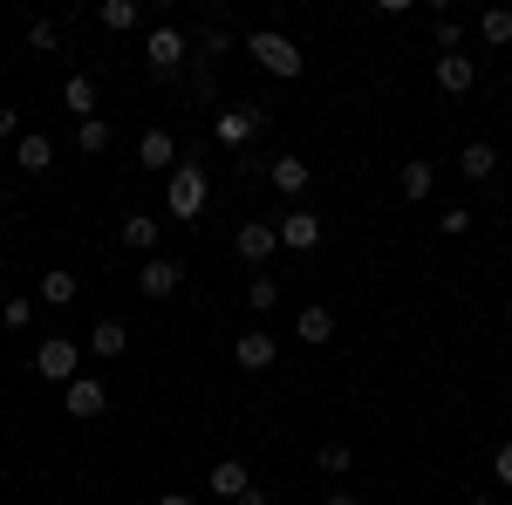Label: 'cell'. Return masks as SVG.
<instances>
[{
  "label": "cell",
  "mask_w": 512,
  "mask_h": 505,
  "mask_svg": "<svg viewBox=\"0 0 512 505\" xmlns=\"http://www.w3.org/2000/svg\"><path fill=\"white\" fill-rule=\"evenodd\" d=\"M0 321H7V328H35V301H28V294H14V301L0 308Z\"/></svg>",
  "instance_id": "cell-30"
},
{
  "label": "cell",
  "mask_w": 512,
  "mask_h": 505,
  "mask_svg": "<svg viewBox=\"0 0 512 505\" xmlns=\"http://www.w3.org/2000/svg\"><path fill=\"white\" fill-rule=\"evenodd\" d=\"M96 21H103L110 35H130V28L144 21V0H103V7H96Z\"/></svg>",
  "instance_id": "cell-20"
},
{
  "label": "cell",
  "mask_w": 512,
  "mask_h": 505,
  "mask_svg": "<svg viewBox=\"0 0 512 505\" xmlns=\"http://www.w3.org/2000/svg\"><path fill=\"white\" fill-rule=\"evenodd\" d=\"M219 505H226V499H219Z\"/></svg>",
  "instance_id": "cell-40"
},
{
  "label": "cell",
  "mask_w": 512,
  "mask_h": 505,
  "mask_svg": "<svg viewBox=\"0 0 512 505\" xmlns=\"http://www.w3.org/2000/svg\"><path fill=\"white\" fill-rule=\"evenodd\" d=\"M280 246H287V253H315L321 246V212H301V205H294V212L280 219Z\"/></svg>",
  "instance_id": "cell-12"
},
{
  "label": "cell",
  "mask_w": 512,
  "mask_h": 505,
  "mask_svg": "<svg viewBox=\"0 0 512 505\" xmlns=\"http://www.w3.org/2000/svg\"><path fill=\"white\" fill-rule=\"evenodd\" d=\"M506 321H512V301H506Z\"/></svg>",
  "instance_id": "cell-38"
},
{
  "label": "cell",
  "mask_w": 512,
  "mask_h": 505,
  "mask_svg": "<svg viewBox=\"0 0 512 505\" xmlns=\"http://www.w3.org/2000/svg\"><path fill=\"white\" fill-rule=\"evenodd\" d=\"M246 55H253V62L267 69V76H280V82L301 76V48L280 35V28H253V35H246Z\"/></svg>",
  "instance_id": "cell-1"
},
{
  "label": "cell",
  "mask_w": 512,
  "mask_h": 505,
  "mask_svg": "<svg viewBox=\"0 0 512 505\" xmlns=\"http://www.w3.org/2000/svg\"><path fill=\"white\" fill-rule=\"evenodd\" d=\"M458 178H472V185H492V178H499V151H492L485 137H472V144L458 151Z\"/></svg>",
  "instance_id": "cell-13"
},
{
  "label": "cell",
  "mask_w": 512,
  "mask_h": 505,
  "mask_svg": "<svg viewBox=\"0 0 512 505\" xmlns=\"http://www.w3.org/2000/svg\"><path fill=\"white\" fill-rule=\"evenodd\" d=\"M21 130V117H14V103H0V137H14Z\"/></svg>",
  "instance_id": "cell-33"
},
{
  "label": "cell",
  "mask_w": 512,
  "mask_h": 505,
  "mask_svg": "<svg viewBox=\"0 0 512 505\" xmlns=\"http://www.w3.org/2000/svg\"><path fill=\"white\" fill-rule=\"evenodd\" d=\"M14 164H21L28 178H41V171L55 164V137H41V130H21V144H14Z\"/></svg>",
  "instance_id": "cell-16"
},
{
  "label": "cell",
  "mask_w": 512,
  "mask_h": 505,
  "mask_svg": "<svg viewBox=\"0 0 512 505\" xmlns=\"http://www.w3.org/2000/svg\"><path fill=\"white\" fill-rule=\"evenodd\" d=\"M55 41H62V21H35L28 28V48H55Z\"/></svg>",
  "instance_id": "cell-31"
},
{
  "label": "cell",
  "mask_w": 512,
  "mask_h": 505,
  "mask_svg": "<svg viewBox=\"0 0 512 505\" xmlns=\"http://www.w3.org/2000/svg\"><path fill=\"white\" fill-rule=\"evenodd\" d=\"M492 471H499V485H512V444H499V451H492Z\"/></svg>",
  "instance_id": "cell-32"
},
{
  "label": "cell",
  "mask_w": 512,
  "mask_h": 505,
  "mask_svg": "<svg viewBox=\"0 0 512 505\" xmlns=\"http://www.w3.org/2000/svg\"><path fill=\"white\" fill-rule=\"evenodd\" d=\"M62 110H69L76 123H89V117H96V76H82V69H76V76L62 82Z\"/></svg>",
  "instance_id": "cell-17"
},
{
  "label": "cell",
  "mask_w": 512,
  "mask_h": 505,
  "mask_svg": "<svg viewBox=\"0 0 512 505\" xmlns=\"http://www.w3.org/2000/svg\"><path fill=\"white\" fill-rule=\"evenodd\" d=\"M478 35L492 41V48H506L512 41V7H485V14H478Z\"/></svg>",
  "instance_id": "cell-26"
},
{
  "label": "cell",
  "mask_w": 512,
  "mask_h": 505,
  "mask_svg": "<svg viewBox=\"0 0 512 505\" xmlns=\"http://www.w3.org/2000/svg\"><path fill=\"white\" fill-rule=\"evenodd\" d=\"M137 164H144V171H164V178H171V171H178V137H171L164 123H151V130L137 137Z\"/></svg>",
  "instance_id": "cell-9"
},
{
  "label": "cell",
  "mask_w": 512,
  "mask_h": 505,
  "mask_svg": "<svg viewBox=\"0 0 512 505\" xmlns=\"http://www.w3.org/2000/svg\"><path fill=\"white\" fill-rule=\"evenodd\" d=\"M76 287H82V280H76L69 267H48V273H41V287H35V294L48 301V308H69V301H76Z\"/></svg>",
  "instance_id": "cell-22"
},
{
  "label": "cell",
  "mask_w": 512,
  "mask_h": 505,
  "mask_svg": "<svg viewBox=\"0 0 512 505\" xmlns=\"http://www.w3.org/2000/svg\"><path fill=\"white\" fill-rule=\"evenodd\" d=\"M62 410H69L76 424H89V417H103V410H110V383H96V376H76V383L62 389Z\"/></svg>",
  "instance_id": "cell-7"
},
{
  "label": "cell",
  "mask_w": 512,
  "mask_h": 505,
  "mask_svg": "<svg viewBox=\"0 0 512 505\" xmlns=\"http://www.w3.org/2000/svg\"><path fill=\"white\" fill-rule=\"evenodd\" d=\"M472 226H478L472 205H444V212H437V233H444V239H465Z\"/></svg>",
  "instance_id": "cell-27"
},
{
  "label": "cell",
  "mask_w": 512,
  "mask_h": 505,
  "mask_svg": "<svg viewBox=\"0 0 512 505\" xmlns=\"http://www.w3.org/2000/svg\"><path fill=\"white\" fill-rule=\"evenodd\" d=\"M308 178H315V171H308V164H301V157L287 151V157H274V164H267V185H274L280 198H301L308 192Z\"/></svg>",
  "instance_id": "cell-15"
},
{
  "label": "cell",
  "mask_w": 512,
  "mask_h": 505,
  "mask_svg": "<svg viewBox=\"0 0 512 505\" xmlns=\"http://www.w3.org/2000/svg\"><path fill=\"white\" fill-rule=\"evenodd\" d=\"M431 76H437V89H444V96H472L478 62H472V55H437V62H431Z\"/></svg>",
  "instance_id": "cell-11"
},
{
  "label": "cell",
  "mask_w": 512,
  "mask_h": 505,
  "mask_svg": "<svg viewBox=\"0 0 512 505\" xmlns=\"http://www.w3.org/2000/svg\"><path fill=\"white\" fill-rule=\"evenodd\" d=\"M233 362L246 369V376H260V369H274V362H280V342L267 335V328H239V342H233Z\"/></svg>",
  "instance_id": "cell-6"
},
{
  "label": "cell",
  "mask_w": 512,
  "mask_h": 505,
  "mask_svg": "<svg viewBox=\"0 0 512 505\" xmlns=\"http://www.w3.org/2000/svg\"><path fill=\"white\" fill-rule=\"evenodd\" d=\"M110 144H117V137H110V123H103V117L76 123V151H82V157H103V151H110Z\"/></svg>",
  "instance_id": "cell-25"
},
{
  "label": "cell",
  "mask_w": 512,
  "mask_h": 505,
  "mask_svg": "<svg viewBox=\"0 0 512 505\" xmlns=\"http://www.w3.org/2000/svg\"><path fill=\"white\" fill-rule=\"evenodd\" d=\"M294 335H301L308 349H328V342H335V314L328 308H301L294 314Z\"/></svg>",
  "instance_id": "cell-19"
},
{
  "label": "cell",
  "mask_w": 512,
  "mask_h": 505,
  "mask_svg": "<svg viewBox=\"0 0 512 505\" xmlns=\"http://www.w3.org/2000/svg\"><path fill=\"white\" fill-rule=\"evenodd\" d=\"M246 308H253V314H274L280 308V280H274V273H253V280H246Z\"/></svg>",
  "instance_id": "cell-24"
},
{
  "label": "cell",
  "mask_w": 512,
  "mask_h": 505,
  "mask_svg": "<svg viewBox=\"0 0 512 505\" xmlns=\"http://www.w3.org/2000/svg\"><path fill=\"white\" fill-rule=\"evenodd\" d=\"M465 505H499V499H492V492H478V499H465Z\"/></svg>",
  "instance_id": "cell-37"
},
{
  "label": "cell",
  "mask_w": 512,
  "mask_h": 505,
  "mask_svg": "<svg viewBox=\"0 0 512 505\" xmlns=\"http://www.w3.org/2000/svg\"><path fill=\"white\" fill-rule=\"evenodd\" d=\"M0 267H7V253H0Z\"/></svg>",
  "instance_id": "cell-39"
},
{
  "label": "cell",
  "mask_w": 512,
  "mask_h": 505,
  "mask_svg": "<svg viewBox=\"0 0 512 505\" xmlns=\"http://www.w3.org/2000/svg\"><path fill=\"white\" fill-rule=\"evenodd\" d=\"M205 485H212V492H219V499H226V505H239V499H246V492H253V471L239 465V458H219Z\"/></svg>",
  "instance_id": "cell-14"
},
{
  "label": "cell",
  "mask_w": 512,
  "mask_h": 505,
  "mask_svg": "<svg viewBox=\"0 0 512 505\" xmlns=\"http://www.w3.org/2000/svg\"><path fill=\"white\" fill-rule=\"evenodd\" d=\"M205 198H212L205 171H198V164H178V171H171V185H164V205H171V219H198V212H205Z\"/></svg>",
  "instance_id": "cell-2"
},
{
  "label": "cell",
  "mask_w": 512,
  "mask_h": 505,
  "mask_svg": "<svg viewBox=\"0 0 512 505\" xmlns=\"http://www.w3.org/2000/svg\"><path fill=\"white\" fill-rule=\"evenodd\" d=\"M178 280H185V267H178L171 253H151V260L137 267V287H144L151 301H171V294H178Z\"/></svg>",
  "instance_id": "cell-10"
},
{
  "label": "cell",
  "mask_w": 512,
  "mask_h": 505,
  "mask_svg": "<svg viewBox=\"0 0 512 505\" xmlns=\"http://www.w3.org/2000/svg\"><path fill=\"white\" fill-rule=\"evenodd\" d=\"M185 55H192V48H185V28H171V21L144 35V62H151L158 76H178V62H185Z\"/></svg>",
  "instance_id": "cell-5"
},
{
  "label": "cell",
  "mask_w": 512,
  "mask_h": 505,
  "mask_svg": "<svg viewBox=\"0 0 512 505\" xmlns=\"http://www.w3.org/2000/svg\"><path fill=\"white\" fill-rule=\"evenodd\" d=\"M123 246L151 260V253H158V219H151V212H130V219H123Z\"/></svg>",
  "instance_id": "cell-21"
},
{
  "label": "cell",
  "mask_w": 512,
  "mask_h": 505,
  "mask_svg": "<svg viewBox=\"0 0 512 505\" xmlns=\"http://www.w3.org/2000/svg\"><path fill=\"white\" fill-rule=\"evenodd\" d=\"M158 505H192V492H158Z\"/></svg>",
  "instance_id": "cell-34"
},
{
  "label": "cell",
  "mask_w": 512,
  "mask_h": 505,
  "mask_svg": "<svg viewBox=\"0 0 512 505\" xmlns=\"http://www.w3.org/2000/svg\"><path fill=\"white\" fill-rule=\"evenodd\" d=\"M321 505H362V499H355V492H328Z\"/></svg>",
  "instance_id": "cell-35"
},
{
  "label": "cell",
  "mask_w": 512,
  "mask_h": 505,
  "mask_svg": "<svg viewBox=\"0 0 512 505\" xmlns=\"http://www.w3.org/2000/svg\"><path fill=\"white\" fill-rule=\"evenodd\" d=\"M437 55H465V21L458 14H437Z\"/></svg>",
  "instance_id": "cell-29"
},
{
  "label": "cell",
  "mask_w": 512,
  "mask_h": 505,
  "mask_svg": "<svg viewBox=\"0 0 512 505\" xmlns=\"http://www.w3.org/2000/svg\"><path fill=\"white\" fill-rule=\"evenodd\" d=\"M396 185H403V205H424V198L437 192V164H424V157H410Z\"/></svg>",
  "instance_id": "cell-18"
},
{
  "label": "cell",
  "mask_w": 512,
  "mask_h": 505,
  "mask_svg": "<svg viewBox=\"0 0 512 505\" xmlns=\"http://www.w3.org/2000/svg\"><path fill=\"white\" fill-rule=\"evenodd\" d=\"M89 349H96V355H123V349H130V328H123L117 314H103V321L89 328Z\"/></svg>",
  "instance_id": "cell-23"
},
{
  "label": "cell",
  "mask_w": 512,
  "mask_h": 505,
  "mask_svg": "<svg viewBox=\"0 0 512 505\" xmlns=\"http://www.w3.org/2000/svg\"><path fill=\"white\" fill-rule=\"evenodd\" d=\"M35 369L41 376H48V383H76V342H69V335H48V342H41L35 349Z\"/></svg>",
  "instance_id": "cell-8"
},
{
  "label": "cell",
  "mask_w": 512,
  "mask_h": 505,
  "mask_svg": "<svg viewBox=\"0 0 512 505\" xmlns=\"http://www.w3.org/2000/svg\"><path fill=\"white\" fill-rule=\"evenodd\" d=\"M260 123H267L260 103H233V110H219V117H212V137H219L226 151H246V144L260 137Z\"/></svg>",
  "instance_id": "cell-3"
},
{
  "label": "cell",
  "mask_w": 512,
  "mask_h": 505,
  "mask_svg": "<svg viewBox=\"0 0 512 505\" xmlns=\"http://www.w3.org/2000/svg\"><path fill=\"white\" fill-rule=\"evenodd\" d=\"M233 253L246 260V267H267L280 253V226H267V219H239V233H233Z\"/></svg>",
  "instance_id": "cell-4"
},
{
  "label": "cell",
  "mask_w": 512,
  "mask_h": 505,
  "mask_svg": "<svg viewBox=\"0 0 512 505\" xmlns=\"http://www.w3.org/2000/svg\"><path fill=\"white\" fill-rule=\"evenodd\" d=\"M349 465H355V444H349V437H328V444H321V471H328V478H342Z\"/></svg>",
  "instance_id": "cell-28"
},
{
  "label": "cell",
  "mask_w": 512,
  "mask_h": 505,
  "mask_svg": "<svg viewBox=\"0 0 512 505\" xmlns=\"http://www.w3.org/2000/svg\"><path fill=\"white\" fill-rule=\"evenodd\" d=\"M239 505H274V499H267V492H260V485H253V492H246V499H239Z\"/></svg>",
  "instance_id": "cell-36"
}]
</instances>
